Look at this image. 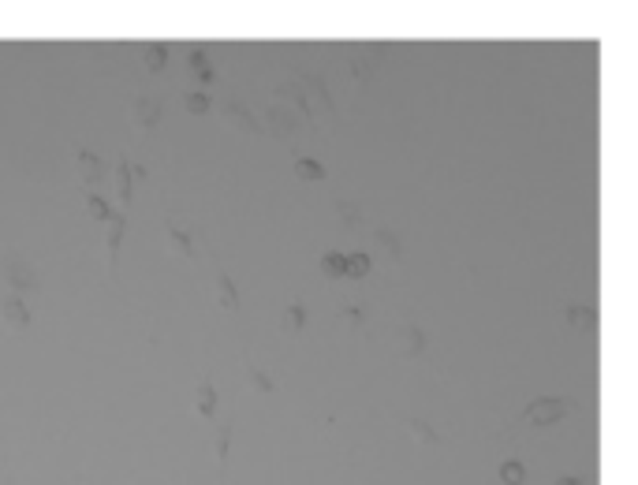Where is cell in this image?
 I'll return each instance as SVG.
<instances>
[{"mask_svg":"<svg viewBox=\"0 0 638 485\" xmlns=\"http://www.w3.org/2000/svg\"><path fill=\"white\" fill-rule=\"evenodd\" d=\"M299 175L302 180H325V172L317 165H310V160H299Z\"/></svg>","mask_w":638,"mask_h":485,"instance_id":"8992f818","label":"cell"},{"mask_svg":"<svg viewBox=\"0 0 638 485\" xmlns=\"http://www.w3.org/2000/svg\"><path fill=\"white\" fill-rule=\"evenodd\" d=\"M560 415H563V403L541 400V403H534V407L527 410V422H530V425H549V422H556Z\"/></svg>","mask_w":638,"mask_h":485,"instance_id":"6da1fadb","label":"cell"},{"mask_svg":"<svg viewBox=\"0 0 638 485\" xmlns=\"http://www.w3.org/2000/svg\"><path fill=\"white\" fill-rule=\"evenodd\" d=\"M187 109H191V112H206V97H202V94H191V97H187Z\"/></svg>","mask_w":638,"mask_h":485,"instance_id":"ba28073f","label":"cell"},{"mask_svg":"<svg viewBox=\"0 0 638 485\" xmlns=\"http://www.w3.org/2000/svg\"><path fill=\"white\" fill-rule=\"evenodd\" d=\"M131 116H135L142 127H150V124L157 120V105H150L146 97H138V101H131Z\"/></svg>","mask_w":638,"mask_h":485,"instance_id":"3957f363","label":"cell"},{"mask_svg":"<svg viewBox=\"0 0 638 485\" xmlns=\"http://www.w3.org/2000/svg\"><path fill=\"white\" fill-rule=\"evenodd\" d=\"M168 243H172V251H176V254H194L191 235H183V231H176V228H168Z\"/></svg>","mask_w":638,"mask_h":485,"instance_id":"277c9868","label":"cell"},{"mask_svg":"<svg viewBox=\"0 0 638 485\" xmlns=\"http://www.w3.org/2000/svg\"><path fill=\"white\" fill-rule=\"evenodd\" d=\"M0 314H4V321L11 329H26V321H31V314H26V306L19 299H4V310Z\"/></svg>","mask_w":638,"mask_h":485,"instance_id":"7a4b0ae2","label":"cell"},{"mask_svg":"<svg viewBox=\"0 0 638 485\" xmlns=\"http://www.w3.org/2000/svg\"><path fill=\"white\" fill-rule=\"evenodd\" d=\"M216 295H221L228 306H236V288L228 284V276H221V280H216Z\"/></svg>","mask_w":638,"mask_h":485,"instance_id":"5b68a950","label":"cell"},{"mask_svg":"<svg viewBox=\"0 0 638 485\" xmlns=\"http://www.w3.org/2000/svg\"><path fill=\"white\" fill-rule=\"evenodd\" d=\"M146 64H150V67L165 64V49H161V45H150V49H146Z\"/></svg>","mask_w":638,"mask_h":485,"instance_id":"52a82bcc","label":"cell"},{"mask_svg":"<svg viewBox=\"0 0 638 485\" xmlns=\"http://www.w3.org/2000/svg\"><path fill=\"white\" fill-rule=\"evenodd\" d=\"M504 478H523V467H504Z\"/></svg>","mask_w":638,"mask_h":485,"instance_id":"9c48e42d","label":"cell"}]
</instances>
